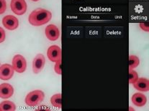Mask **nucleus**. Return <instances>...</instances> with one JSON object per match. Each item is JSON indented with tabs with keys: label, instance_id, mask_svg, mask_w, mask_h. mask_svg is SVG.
Here are the masks:
<instances>
[{
	"label": "nucleus",
	"instance_id": "f257e3e1",
	"mask_svg": "<svg viewBox=\"0 0 149 111\" xmlns=\"http://www.w3.org/2000/svg\"><path fill=\"white\" fill-rule=\"evenodd\" d=\"M52 17V14L48 10L38 8L31 12L28 18L30 25L33 26H41L49 22Z\"/></svg>",
	"mask_w": 149,
	"mask_h": 111
},
{
	"label": "nucleus",
	"instance_id": "f03ea898",
	"mask_svg": "<svg viewBox=\"0 0 149 111\" xmlns=\"http://www.w3.org/2000/svg\"><path fill=\"white\" fill-rule=\"evenodd\" d=\"M45 98V94L42 91L39 90H34L30 92V93L27 94V95L25 98V103L29 106H36L39 105Z\"/></svg>",
	"mask_w": 149,
	"mask_h": 111
},
{
	"label": "nucleus",
	"instance_id": "7ed1b4c3",
	"mask_svg": "<svg viewBox=\"0 0 149 111\" xmlns=\"http://www.w3.org/2000/svg\"><path fill=\"white\" fill-rule=\"evenodd\" d=\"M13 67L14 70L18 73H22L26 70L27 62L23 56L17 54L13 57Z\"/></svg>",
	"mask_w": 149,
	"mask_h": 111
},
{
	"label": "nucleus",
	"instance_id": "20e7f679",
	"mask_svg": "<svg viewBox=\"0 0 149 111\" xmlns=\"http://www.w3.org/2000/svg\"><path fill=\"white\" fill-rule=\"evenodd\" d=\"M10 7L15 14L22 15L27 11V4L25 0H12Z\"/></svg>",
	"mask_w": 149,
	"mask_h": 111
},
{
	"label": "nucleus",
	"instance_id": "39448f33",
	"mask_svg": "<svg viewBox=\"0 0 149 111\" xmlns=\"http://www.w3.org/2000/svg\"><path fill=\"white\" fill-rule=\"evenodd\" d=\"M47 55L51 62H56L61 60V50L58 45H52L48 49Z\"/></svg>",
	"mask_w": 149,
	"mask_h": 111
},
{
	"label": "nucleus",
	"instance_id": "423d86ee",
	"mask_svg": "<svg viewBox=\"0 0 149 111\" xmlns=\"http://www.w3.org/2000/svg\"><path fill=\"white\" fill-rule=\"evenodd\" d=\"M14 68L11 65L4 64L0 66V79L2 80H8L14 75Z\"/></svg>",
	"mask_w": 149,
	"mask_h": 111
},
{
	"label": "nucleus",
	"instance_id": "0eeeda50",
	"mask_svg": "<svg viewBox=\"0 0 149 111\" xmlns=\"http://www.w3.org/2000/svg\"><path fill=\"white\" fill-rule=\"evenodd\" d=\"M45 59L43 54H38L36 56L33 62V71L35 74H38L45 66Z\"/></svg>",
	"mask_w": 149,
	"mask_h": 111
},
{
	"label": "nucleus",
	"instance_id": "6e6552de",
	"mask_svg": "<svg viewBox=\"0 0 149 111\" xmlns=\"http://www.w3.org/2000/svg\"><path fill=\"white\" fill-rule=\"evenodd\" d=\"M2 24L6 29L9 30H15L19 26L18 19L12 15H7L2 19Z\"/></svg>",
	"mask_w": 149,
	"mask_h": 111
},
{
	"label": "nucleus",
	"instance_id": "1a4fd4ad",
	"mask_svg": "<svg viewBox=\"0 0 149 111\" xmlns=\"http://www.w3.org/2000/svg\"><path fill=\"white\" fill-rule=\"evenodd\" d=\"M45 33L46 37L51 41L57 40L60 36L58 28L54 25H49L47 26L45 30Z\"/></svg>",
	"mask_w": 149,
	"mask_h": 111
},
{
	"label": "nucleus",
	"instance_id": "9d476101",
	"mask_svg": "<svg viewBox=\"0 0 149 111\" xmlns=\"http://www.w3.org/2000/svg\"><path fill=\"white\" fill-rule=\"evenodd\" d=\"M14 93V88L8 83H2L0 85V98L7 99L11 98Z\"/></svg>",
	"mask_w": 149,
	"mask_h": 111
},
{
	"label": "nucleus",
	"instance_id": "9b49d317",
	"mask_svg": "<svg viewBox=\"0 0 149 111\" xmlns=\"http://www.w3.org/2000/svg\"><path fill=\"white\" fill-rule=\"evenodd\" d=\"M134 88H136L137 90L140 92H148L149 90V81L148 79L144 78V77H138V80L135 83Z\"/></svg>",
	"mask_w": 149,
	"mask_h": 111
},
{
	"label": "nucleus",
	"instance_id": "f8f14e48",
	"mask_svg": "<svg viewBox=\"0 0 149 111\" xmlns=\"http://www.w3.org/2000/svg\"><path fill=\"white\" fill-rule=\"evenodd\" d=\"M132 102L135 105L138 106V107H143L146 104L147 98L143 94L136 92L132 96Z\"/></svg>",
	"mask_w": 149,
	"mask_h": 111
},
{
	"label": "nucleus",
	"instance_id": "ddd939ff",
	"mask_svg": "<svg viewBox=\"0 0 149 111\" xmlns=\"http://www.w3.org/2000/svg\"><path fill=\"white\" fill-rule=\"evenodd\" d=\"M0 108L3 111H15L16 110V105L12 101L6 100L0 103Z\"/></svg>",
	"mask_w": 149,
	"mask_h": 111
},
{
	"label": "nucleus",
	"instance_id": "4468645a",
	"mask_svg": "<svg viewBox=\"0 0 149 111\" xmlns=\"http://www.w3.org/2000/svg\"><path fill=\"white\" fill-rule=\"evenodd\" d=\"M51 103L54 107L61 108V94H56L51 98Z\"/></svg>",
	"mask_w": 149,
	"mask_h": 111
},
{
	"label": "nucleus",
	"instance_id": "2eb2a0df",
	"mask_svg": "<svg viewBox=\"0 0 149 111\" xmlns=\"http://www.w3.org/2000/svg\"><path fill=\"white\" fill-rule=\"evenodd\" d=\"M139 58L136 55H130L129 57V70H133L139 65Z\"/></svg>",
	"mask_w": 149,
	"mask_h": 111
},
{
	"label": "nucleus",
	"instance_id": "dca6fc26",
	"mask_svg": "<svg viewBox=\"0 0 149 111\" xmlns=\"http://www.w3.org/2000/svg\"><path fill=\"white\" fill-rule=\"evenodd\" d=\"M138 79V74L136 71L133 70H130L129 72V83L130 84H133L136 82V80Z\"/></svg>",
	"mask_w": 149,
	"mask_h": 111
},
{
	"label": "nucleus",
	"instance_id": "f3484780",
	"mask_svg": "<svg viewBox=\"0 0 149 111\" xmlns=\"http://www.w3.org/2000/svg\"><path fill=\"white\" fill-rule=\"evenodd\" d=\"M55 72L58 74H61V60H58L56 62V65L54 67Z\"/></svg>",
	"mask_w": 149,
	"mask_h": 111
},
{
	"label": "nucleus",
	"instance_id": "a211bd4d",
	"mask_svg": "<svg viewBox=\"0 0 149 111\" xmlns=\"http://www.w3.org/2000/svg\"><path fill=\"white\" fill-rule=\"evenodd\" d=\"M7 9V3L5 0H0V14L4 13Z\"/></svg>",
	"mask_w": 149,
	"mask_h": 111
},
{
	"label": "nucleus",
	"instance_id": "6ab92c4d",
	"mask_svg": "<svg viewBox=\"0 0 149 111\" xmlns=\"http://www.w3.org/2000/svg\"><path fill=\"white\" fill-rule=\"evenodd\" d=\"M5 32H4V30L0 27V43L4 42V39H5Z\"/></svg>",
	"mask_w": 149,
	"mask_h": 111
},
{
	"label": "nucleus",
	"instance_id": "aec40b11",
	"mask_svg": "<svg viewBox=\"0 0 149 111\" xmlns=\"http://www.w3.org/2000/svg\"><path fill=\"white\" fill-rule=\"evenodd\" d=\"M140 27H141V28L143 30H144V31L146 32L149 31L148 24L147 23V22H146V23H144V22H141V23H140Z\"/></svg>",
	"mask_w": 149,
	"mask_h": 111
},
{
	"label": "nucleus",
	"instance_id": "412c9836",
	"mask_svg": "<svg viewBox=\"0 0 149 111\" xmlns=\"http://www.w3.org/2000/svg\"><path fill=\"white\" fill-rule=\"evenodd\" d=\"M32 1H39V0H32Z\"/></svg>",
	"mask_w": 149,
	"mask_h": 111
},
{
	"label": "nucleus",
	"instance_id": "4be33fe9",
	"mask_svg": "<svg viewBox=\"0 0 149 111\" xmlns=\"http://www.w3.org/2000/svg\"><path fill=\"white\" fill-rule=\"evenodd\" d=\"M0 111H1V108H0Z\"/></svg>",
	"mask_w": 149,
	"mask_h": 111
}]
</instances>
